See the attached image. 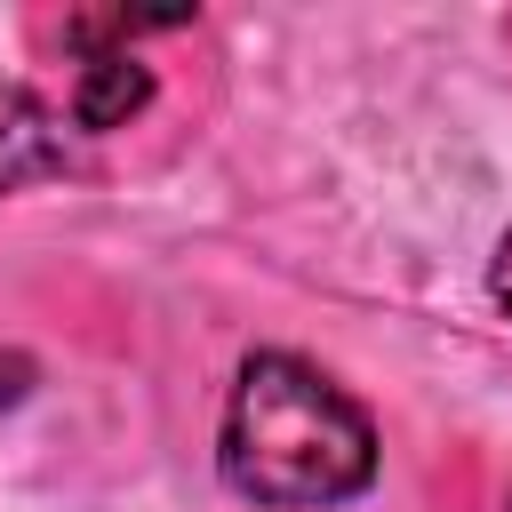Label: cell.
Listing matches in <instances>:
<instances>
[{"instance_id": "obj_4", "label": "cell", "mask_w": 512, "mask_h": 512, "mask_svg": "<svg viewBox=\"0 0 512 512\" xmlns=\"http://www.w3.org/2000/svg\"><path fill=\"white\" fill-rule=\"evenodd\" d=\"M24 392H32V360H16V352H8V360H0V408H16Z\"/></svg>"}, {"instance_id": "obj_2", "label": "cell", "mask_w": 512, "mask_h": 512, "mask_svg": "<svg viewBox=\"0 0 512 512\" xmlns=\"http://www.w3.org/2000/svg\"><path fill=\"white\" fill-rule=\"evenodd\" d=\"M56 168H64V120L24 80H0V192H24Z\"/></svg>"}, {"instance_id": "obj_5", "label": "cell", "mask_w": 512, "mask_h": 512, "mask_svg": "<svg viewBox=\"0 0 512 512\" xmlns=\"http://www.w3.org/2000/svg\"><path fill=\"white\" fill-rule=\"evenodd\" d=\"M488 296H496V304L512 312V232L496 240V264H488Z\"/></svg>"}, {"instance_id": "obj_3", "label": "cell", "mask_w": 512, "mask_h": 512, "mask_svg": "<svg viewBox=\"0 0 512 512\" xmlns=\"http://www.w3.org/2000/svg\"><path fill=\"white\" fill-rule=\"evenodd\" d=\"M152 104V64H136L128 48H88L80 64V88H72V120L80 128H128V112Z\"/></svg>"}, {"instance_id": "obj_1", "label": "cell", "mask_w": 512, "mask_h": 512, "mask_svg": "<svg viewBox=\"0 0 512 512\" xmlns=\"http://www.w3.org/2000/svg\"><path fill=\"white\" fill-rule=\"evenodd\" d=\"M216 464H224V488L248 504L312 512V504H344L376 480V424L312 360L256 352L232 376Z\"/></svg>"}]
</instances>
